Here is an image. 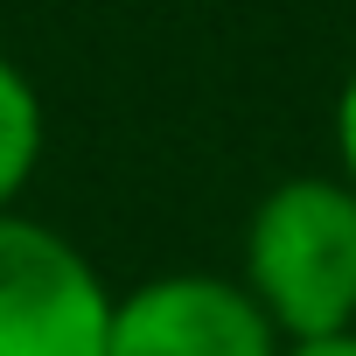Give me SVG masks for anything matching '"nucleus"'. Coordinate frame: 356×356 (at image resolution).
<instances>
[{"instance_id": "f257e3e1", "label": "nucleus", "mask_w": 356, "mask_h": 356, "mask_svg": "<svg viewBox=\"0 0 356 356\" xmlns=\"http://www.w3.org/2000/svg\"><path fill=\"white\" fill-rule=\"evenodd\" d=\"M238 280L286 342L356 328V189L335 168L273 182L238 238Z\"/></svg>"}, {"instance_id": "f03ea898", "label": "nucleus", "mask_w": 356, "mask_h": 356, "mask_svg": "<svg viewBox=\"0 0 356 356\" xmlns=\"http://www.w3.org/2000/svg\"><path fill=\"white\" fill-rule=\"evenodd\" d=\"M112 286L77 238L8 210L0 217V356H105Z\"/></svg>"}, {"instance_id": "7ed1b4c3", "label": "nucleus", "mask_w": 356, "mask_h": 356, "mask_svg": "<svg viewBox=\"0 0 356 356\" xmlns=\"http://www.w3.org/2000/svg\"><path fill=\"white\" fill-rule=\"evenodd\" d=\"M105 356H286V335L238 273H154L112 286Z\"/></svg>"}, {"instance_id": "20e7f679", "label": "nucleus", "mask_w": 356, "mask_h": 356, "mask_svg": "<svg viewBox=\"0 0 356 356\" xmlns=\"http://www.w3.org/2000/svg\"><path fill=\"white\" fill-rule=\"evenodd\" d=\"M42 147H49L42 91H35V77L15 56H0V217L22 210L35 168H42Z\"/></svg>"}, {"instance_id": "39448f33", "label": "nucleus", "mask_w": 356, "mask_h": 356, "mask_svg": "<svg viewBox=\"0 0 356 356\" xmlns=\"http://www.w3.org/2000/svg\"><path fill=\"white\" fill-rule=\"evenodd\" d=\"M328 154H335V175L356 189V63H349V77L335 84V105H328Z\"/></svg>"}, {"instance_id": "423d86ee", "label": "nucleus", "mask_w": 356, "mask_h": 356, "mask_svg": "<svg viewBox=\"0 0 356 356\" xmlns=\"http://www.w3.org/2000/svg\"><path fill=\"white\" fill-rule=\"evenodd\" d=\"M286 356H356V328L349 335H321V342H286Z\"/></svg>"}]
</instances>
